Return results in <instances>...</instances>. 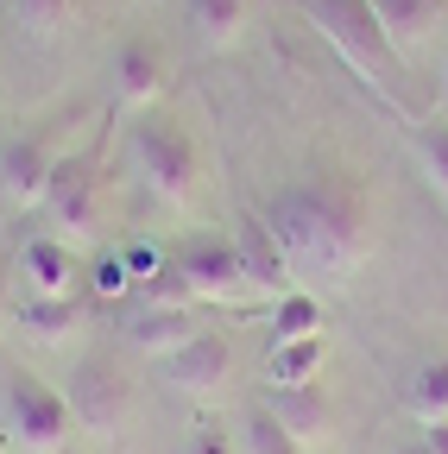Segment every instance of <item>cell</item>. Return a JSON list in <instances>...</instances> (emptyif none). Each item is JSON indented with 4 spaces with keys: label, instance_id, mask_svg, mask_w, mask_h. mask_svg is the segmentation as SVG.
Wrapping results in <instances>:
<instances>
[{
    "label": "cell",
    "instance_id": "obj_28",
    "mask_svg": "<svg viewBox=\"0 0 448 454\" xmlns=\"http://www.w3.org/2000/svg\"><path fill=\"white\" fill-rule=\"evenodd\" d=\"M398 454H429V442H423V435H417V442H405V448H398Z\"/></svg>",
    "mask_w": 448,
    "mask_h": 454
},
{
    "label": "cell",
    "instance_id": "obj_9",
    "mask_svg": "<svg viewBox=\"0 0 448 454\" xmlns=\"http://www.w3.org/2000/svg\"><path fill=\"white\" fill-rule=\"evenodd\" d=\"M158 372L171 379L177 391H221L234 372V348H228V334H215V328H196L184 348H171L158 360Z\"/></svg>",
    "mask_w": 448,
    "mask_h": 454
},
{
    "label": "cell",
    "instance_id": "obj_18",
    "mask_svg": "<svg viewBox=\"0 0 448 454\" xmlns=\"http://www.w3.org/2000/svg\"><path fill=\"white\" fill-rule=\"evenodd\" d=\"M310 334H328L322 297H310L303 284L285 291V297H271V340H310Z\"/></svg>",
    "mask_w": 448,
    "mask_h": 454
},
{
    "label": "cell",
    "instance_id": "obj_21",
    "mask_svg": "<svg viewBox=\"0 0 448 454\" xmlns=\"http://www.w3.org/2000/svg\"><path fill=\"white\" fill-rule=\"evenodd\" d=\"M76 322V297H26L20 303V328H32L38 340H58Z\"/></svg>",
    "mask_w": 448,
    "mask_h": 454
},
{
    "label": "cell",
    "instance_id": "obj_23",
    "mask_svg": "<svg viewBox=\"0 0 448 454\" xmlns=\"http://www.w3.org/2000/svg\"><path fill=\"white\" fill-rule=\"evenodd\" d=\"M240 435H247V454H303V442H297L285 423H278L271 411H253Z\"/></svg>",
    "mask_w": 448,
    "mask_h": 454
},
{
    "label": "cell",
    "instance_id": "obj_3",
    "mask_svg": "<svg viewBox=\"0 0 448 454\" xmlns=\"http://www.w3.org/2000/svg\"><path fill=\"white\" fill-rule=\"evenodd\" d=\"M303 13H310V26L360 70V82H373L379 95H398L405 57L391 51L385 26L373 20V0H303Z\"/></svg>",
    "mask_w": 448,
    "mask_h": 454
},
{
    "label": "cell",
    "instance_id": "obj_30",
    "mask_svg": "<svg viewBox=\"0 0 448 454\" xmlns=\"http://www.w3.org/2000/svg\"><path fill=\"white\" fill-rule=\"evenodd\" d=\"M0 309H7V278H0Z\"/></svg>",
    "mask_w": 448,
    "mask_h": 454
},
{
    "label": "cell",
    "instance_id": "obj_19",
    "mask_svg": "<svg viewBox=\"0 0 448 454\" xmlns=\"http://www.w3.org/2000/svg\"><path fill=\"white\" fill-rule=\"evenodd\" d=\"M405 404H411L417 423H442V417H448V360L417 366V379H411V391H405Z\"/></svg>",
    "mask_w": 448,
    "mask_h": 454
},
{
    "label": "cell",
    "instance_id": "obj_25",
    "mask_svg": "<svg viewBox=\"0 0 448 454\" xmlns=\"http://www.w3.org/2000/svg\"><path fill=\"white\" fill-rule=\"evenodd\" d=\"M121 259H127V271L145 284V278H158L164 265H171V253H164V247H152V240H127L121 247Z\"/></svg>",
    "mask_w": 448,
    "mask_h": 454
},
{
    "label": "cell",
    "instance_id": "obj_11",
    "mask_svg": "<svg viewBox=\"0 0 448 454\" xmlns=\"http://www.w3.org/2000/svg\"><path fill=\"white\" fill-rule=\"evenodd\" d=\"M234 247H240V265H247V284H253V291H271V297L297 291V271H291L285 247H278V234L265 227V215H247V221L234 227Z\"/></svg>",
    "mask_w": 448,
    "mask_h": 454
},
{
    "label": "cell",
    "instance_id": "obj_15",
    "mask_svg": "<svg viewBox=\"0 0 448 454\" xmlns=\"http://www.w3.org/2000/svg\"><path fill=\"white\" fill-rule=\"evenodd\" d=\"M322 366H328V334L271 340V354H265V379L271 385H322Z\"/></svg>",
    "mask_w": 448,
    "mask_h": 454
},
{
    "label": "cell",
    "instance_id": "obj_2",
    "mask_svg": "<svg viewBox=\"0 0 448 454\" xmlns=\"http://www.w3.org/2000/svg\"><path fill=\"white\" fill-rule=\"evenodd\" d=\"M76 435V411L64 391H51L38 372L13 366L0 385V442L7 454H64Z\"/></svg>",
    "mask_w": 448,
    "mask_h": 454
},
{
    "label": "cell",
    "instance_id": "obj_5",
    "mask_svg": "<svg viewBox=\"0 0 448 454\" xmlns=\"http://www.w3.org/2000/svg\"><path fill=\"white\" fill-rule=\"evenodd\" d=\"M171 265H177V278L190 284L196 303L234 309V303L253 297L247 265H240V247H234V234H221V227H190V234L171 247Z\"/></svg>",
    "mask_w": 448,
    "mask_h": 454
},
{
    "label": "cell",
    "instance_id": "obj_29",
    "mask_svg": "<svg viewBox=\"0 0 448 454\" xmlns=\"http://www.w3.org/2000/svg\"><path fill=\"white\" fill-rule=\"evenodd\" d=\"M442 121H448V64H442Z\"/></svg>",
    "mask_w": 448,
    "mask_h": 454
},
{
    "label": "cell",
    "instance_id": "obj_17",
    "mask_svg": "<svg viewBox=\"0 0 448 454\" xmlns=\"http://www.w3.org/2000/svg\"><path fill=\"white\" fill-rule=\"evenodd\" d=\"M373 20L385 26L391 51L411 57V44L429 38V26H436V0H373Z\"/></svg>",
    "mask_w": 448,
    "mask_h": 454
},
{
    "label": "cell",
    "instance_id": "obj_24",
    "mask_svg": "<svg viewBox=\"0 0 448 454\" xmlns=\"http://www.w3.org/2000/svg\"><path fill=\"white\" fill-rule=\"evenodd\" d=\"M89 291H95L101 303H114V297H127V291H139V278L127 271V259H121V247H114V253H101V259L89 265Z\"/></svg>",
    "mask_w": 448,
    "mask_h": 454
},
{
    "label": "cell",
    "instance_id": "obj_26",
    "mask_svg": "<svg viewBox=\"0 0 448 454\" xmlns=\"http://www.w3.org/2000/svg\"><path fill=\"white\" fill-rule=\"evenodd\" d=\"M190 454H234V448H228V435H221V423H202L190 435Z\"/></svg>",
    "mask_w": 448,
    "mask_h": 454
},
{
    "label": "cell",
    "instance_id": "obj_22",
    "mask_svg": "<svg viewBox=\"0 0 448 454\" xmlns=\"http://www.w3.org/2000/svg\"><path fill=\"white\" fill-rule=\"evenodd\" d=\"M13 13L32 38H58L70 20H76V0H13Z\"/></svg>",
    "mask_w": 448,
    "mask_h": 454
},
{
    "label": "cell",
    "instance_id": "obj_7",
    "mask_svg": "<svg viewBox=\"0 0 448 454\" xmlns=\"http://www.w3.org/2000/svg\"><path fill=\"white\" fill-rule=\"evenodd\" d=\"M58 139H44V133H13L7 145H0V196H7L13 208H38L51 177H58Z\"/></svg>",
    "mask_w": 448,
    "mask_h": 454
},
{
    "label": "cell",
    "instance_id": "obj_20",
    "mask_svg": "<svg viewBox=\"0 0 448 454\" xmlns=\"http://www.w3.org/2000/svg\"><path fill=\"white\" fill-rule=\"evenodd\" d=\"M411 152L423 164V177L448 196V121H417L411 127Z\"/></svg>",
    "mask_w": 448,
    "mask_h": 454
},
{
    "label": "cell",
    "instance_id": "obj_16",
    "mask_svg": "<svg viewBox=\"0 0 448 454\" xmlns=\"http://www.w3.org/2000/svg\"><path fill=\"white\" fill-rule=\"evenodd\" d=\"M247 13H253V0H184V20H190V32H196L208 51L234 44V38L247 32Z\"/></svg>",
    "mask_w": 448,
    "mask_h": 454
},
{
    "label": "cell",
    "instance_id": "obj_13",
    "mask_svg": "<svg viewBox=\"0 0 448 454\" xmlns=\"http://www.w3.org/2000/svg\"><path fill=\"white\" fill-rule=\"evenodd\" d=\"M196 328H202V322H196V303H145L139 322H133L127 334H133V348H139V354L164 360L171 348H184Z\"/></svg>",
    "mask_w": 448,
    "mask_h": 454
},
{
    "label": "cell",
    "instance_id": "obj_6",
    "mask_svg": "<svg viewBox=\"0 0 448 454\" xmlns=\"http://www.w3.org/2000/svg\"><path fill=\"white\" fill-rule=\"evenodd\" d=\"M38 208H51L58 240H70V247L76 240H95V227H101V177H95V158H64Z\"/></svg>",
    "mask_w": 448,
    "mask_h": 454
},
{
    "label": "cell",
    "instance_id": "obj_12",
    "mask_svg": "<svg viewBox=\"0 0 448 454\" xmlns=\"http://www.w3.org/2000/svg\"><path fill=\"white\" fill-rule=\"evenodd\" d=\"M158 95H164V51L152 38H127L114 51V101L145 114V107H158Z\"/></svg>",
    "mask_w": 448,
    "mask_h": 454
},
{
    "label": "cell",
    "instance_id": "obj_10",
    "mask_svg": "<svg viewBox=\"0 0 448 454\" xmlns=\"http://www.w3.org/2000/svg\"><path fill=\"white\" fill-rule=\"evenodd\" d=\"M20 278H26V297H76L83 284V259L70 240L58 234H32L20 247Z\"/></svg>",
    "mask_w": 448,
    "mask_h": 454
},
{
    "label": "cell",
    "instance_id": "obj_4",
    "mask_svg": "<svg viewBox=\"0 0 448 454\" xmlns=\"http://www.w3.org/2000/svg\"><path fill=\"white\" fill-rule=\"evenodd\" d=\"M127 152H133V170H139V184L158 196V202H171V208H190L196 190H202V158L190 145V133L177 121H164V114H139L133 133H127Z\"/></svg>",
    "mask_w": 448,
    "mask_h": 454
},
{
    "label": "cell",
    "instance_id": "obj_8",
    "mask_svg": "<svg viewBox=\"0 0 448 454\" xmlns=\"http://www.w3.org/2000/svg\"><path fill=\"white\" fill-rule=\"evenodd\" d=\"M70 411H76V429L114 435L121 417H127V379L107 360H83L76 379H70Z\"/></svg>",
    "mask_w": 448,
    "mask_h": 454
},
{
    "label": "cell",
    "instance_id": "obj_1",
    "mask_svg": "<svg viewBox=\"0 0 448 454\" xmlns=\"http://www.w3.org/2000/svg\"><path fill=\"white\" fill-rule=\"evenodd\" d=\"M265 227L285 247L297 284L303 278H322V284H348L366 253H373V221H366V202L348 190V184H291L265 208Z\"/></svg>",
    "mask_w": 448,
    "mask_h": 454
},
{
    "label": "cell",
    "instance_id": "obj_14",
    "mask_svg": "<svg viewBox=\"0 0 448 454\" xmlns=\"http://www.w3.org/2000/svg\"><path fill=\"white\" fill-rule=\"evenodd\" d=\"M265 411L285 423L297 442H322L328 435V397H322V385H271Z\"/></svg>",
    "mask_w": 448,
    "mask_h": 454
},
{
    "label": "cell",
    "instance_id": "obj_27",
    "mask_svg": "<svg viewBox=\"0 0 448 454\" xmlns=\"http://www.w3.org/2000/svg\"><path fill=\"white\" fill-rule=\"evenodd\" d=\"M423 442H429V454H448V417L442 423H423Z\"/></svg>",
    "mask_w": 448,
    "mask_h": 454
}]
</instances>
